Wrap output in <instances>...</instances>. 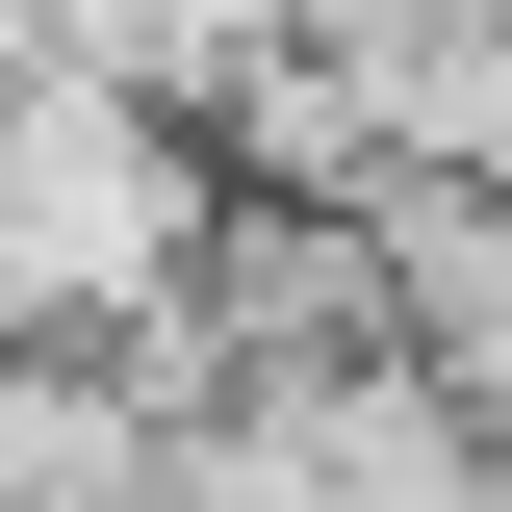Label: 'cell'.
Returning a JSON list of instances; mask_svg holds the SVG:
<instances>
[{"label": "cell", "mask_w": 512, "mask_h": 512, "mask_svg": "<svg viewBox=\"0 0 512 512\" xmlns=\"http://www.w3.org/2000/svg\"><path fill=\"white\" fill-rule=\"evenodd\" d=\"M205 256H231V154H205L154 77H103V52H26L0 77V359L180 333Z\"/></svg>", "instance_id": "cell-1"}]
</instances>
